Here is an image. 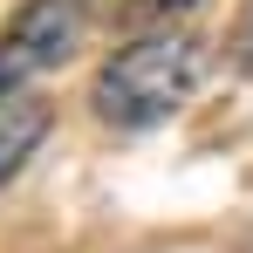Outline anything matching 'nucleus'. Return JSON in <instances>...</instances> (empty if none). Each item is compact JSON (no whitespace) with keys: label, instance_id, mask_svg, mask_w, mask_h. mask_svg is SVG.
<instances>
[{"label":"nucleus","instance_id":"nucleus-1","mask_svg":"<svg viewBox=\"0 0 253 253\" xmlns=\"http://www.w3.org/2000/svg\"><path fill=\"white\" fill-rule=\"evenodd\" d=\"M199 76H206V42L185 28H151L96 69L89 110L110 130H151L199 89Z\"/></svg>","mask_w":253,"mask_h":253},{"label":"nucleus","instance_id":"nucleus-2","mask_svg":"<svg viewBox=\"0 0 253 253\" xmlns=\"http://www.w3.org/2000/svg\"><path fill=\"white\" fill-rule=\"evenodd\" d=\"M89 28V0H28L7 28H0V110L14 103V89L62 69Z\"/></svg>","mask_w":253,"mask_h":253},{"label":"nucleus","instance_id":"nucleus-3","mask_svg":"<svg viewBox=\"0 0 253 253\" xmlns=\"http://www.w3.org/2000/svg\"><path fill=\"white\" fill-rule=\"evenodd\" d=\"M48 124H55V117H48V103H28V96H14V103L0 110V185L35 158V144L48 137Z\"/></svg>","mask_w":253,"mask_h":253},{"label":"nucleus","instance_id":"nucleus-5","mask_svg":"<svg viewBox=\"0 0 253 253\" xmlns=\"http://www.w3.org/2000/svg\"><path fill=\"white\" fill-rule=\"evenodd\" d=\"M226 62H233L240 76H253V0L240 7V21H233V42H226Z\"/></svg>","mask_w":253,"mask_h":253},{"label":"nucleus","instance_id":"nucleus-4","mask_svg":"<svg viewBox=\"0 0 253 253\" xmlns=\"http://www.w3.org/2000/svg\"><path fill=\"white\" fill-rule=\"evenodd\" d=\"M192 0H89V14H110V21H151V28H165L171 14H185Z\"/></svg>","mask_w":253,"mask_h":253}]
</instances>
